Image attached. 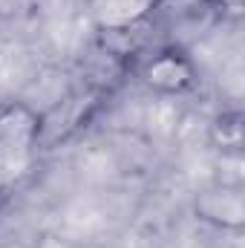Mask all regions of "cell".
Wrapping results in <instances>:
<instances>
[{
	"label": "cell",
	"mask_w": 245,
	"mask_h": 248,
	"mask_svg": "<svg viewBox=\"0 0 245 248\" xmlns=\"http://www.w3.org/2000/svg\"><path fill=\"white\" fill-rule=\"evenodd\" d=\"M141 81L150 90H156V93L179 95V93L193 87L196 69H193V61L179 49H159L156 55H150V61L144 63Z\"/></svg>",
	"instance_id": "obj_2"
},
{
	"label": "cell",
	"mask_w": 245,
	"mask_h": 248,
	"mask_svg": "<svg viewBox=\"0 0 245 248\" xmlns=\"http://www.w3.org/2000/svg\"><path fill=\"white\" fill-rule=\"evenodd\" d=\"M41 147V116L26 104L0 110V193L17 185Z\"/></svg>",
	"instance_id": "obj_1"
},
{
	"label": "cell",
	"mask_w": 245,
	"mask_h": 248,
	"mask_svg": "<svg viewBox=\"0 0 245 248\" xmlns=\"http://www.w3.org/2000/svg\"><path fill=\"white\" fill-rule=\"evenodd\" d=\"M214 136L222 144V150H240L243 147V116L240 113H222L214 124Z\"/></svg>",
	"instance_id": "obj_4"
},
{
	"label": "cell",
	"mask_w": 245,
	"mask_h": 248,
	"mask_svg": "<svg viewBox=\"0 0 245 248\" xmlns=\"http://www.w3.org/2000/svg\"><path fill=\"white\" fill-rule=\"evenodd\" d=\"M162 0H92V15L98 26L110 35H124L147 20Z\"/></svg>",
	"instance_id": "obj_3"
}]
</instances>
